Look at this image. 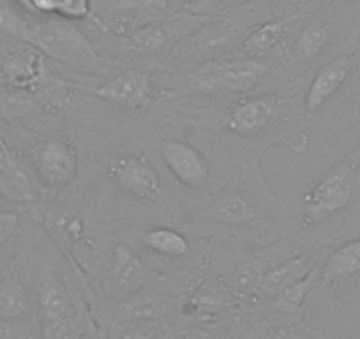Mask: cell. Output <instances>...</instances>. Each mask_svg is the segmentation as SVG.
<instances>
[{"label": "cell", "mask_w": 360, "mask_h": 339, "mask_svg": "<svg viewBox=\"0 0 360 339\" xmlns=\"http://www.w3.org/2000/svg\"><path fill=\"white\" fill-rule=\"evenodd\" d=\"M258 25V13L251 8H238L233 15L203 23L198 30L179 41L173 50H180L188 58H214L230 55L237 46H242L245 37Z\"/></svg>", "instance_id": "cell-3"}, {"label": "cell", "mask_w": 360, "mask_h": 339, "mask_svg": "<svg viewBox=\"0 0 360 339\" xmlns=\"http://www.w3.org/2000/svg\"><path fill=\"white\" fill-rule=\"evenodd\" d=\"M360 186V141L304 195L300 224L313 228L348 207Z\"/></svg>", "instance_id": "cell-2"}, {"label": "cell", "mask_w": 360, "mask_h": 339, "mask_svg": "<svg viewBox=\"0 0 360 339\" xmlns=\"http://www.w3.org/2000/svg\"><path fill=\"white\" fill-rule=\"evenodd\" d=\"M207 22H209V16L180 11L166 20H159V22L127 30L120 36V41H122L124 48L140 55L161 53L166 50L168 53H172L179 41L198 30Z\"/></svg>", "instance_id": "cell-4"}, {"label": "cell", "mask_w": 360, "mask_h": 339, "mask_svg": "<svg viewBox=\"0 0 360 339\" xmlns=\"http://www.w3.org/2000/svg\"><path fill=\"white\" fill-rule=\"evenodd\" d=\"M314 267H316V265L311 262L309 255H299V257L295 258H290V260L276 265L274 269H270L269 272L263 274L258 286V292L262 293L263 297L274 299L276 295H279V293L285 288H288L290 285L306 278Z\"/></svg>", "instance_id": "cell-17"}, {"label": "cell", "mask_w": 360, "mask_h": 339, "mask_svg": "<svg viewBox=\"0 0 360 339\" xmlns=\"http://www.w3.org/2000/svg\"><path fill=\"white\" fill-rule=\"evenodd\" d=\"M106 175L120 193L141 203H152L161 195V177L145 155H117L110 161Z\"/></svg>", "instance_id": "cell-6"}, {"label": "cell", "mask_w": 360, "mask_h": 339, "mask_svg": "<svg viewBox=\"0 0 360 339\" xmlns=\"http://www.w3.org/2000/svg\"><path fill=\"white\" fill-rule=\"evenodd\" d=\"M238 2H244V0H193L184 8V11L193 13V15H202V16H214L219 15V13L228 11L230 8H233Z\"/></svg>", "instance_id": "cell-27"}, {"label": "cell", "mask_w": 360, "mask_h": 339, "mask_svg": "<svg viewBox=\"0 0 360 339\" xmlns=\"http://www.w3.org/2000/svg\"><path fill=\"white\" fill-rule=\"evenodd\" d=\"M27 309H29V299L22 281L13 276L0 279V321L9 324L20 320L25 316Z\"/></svg>", "instance_id": "cell-20"}, {"label": "cell", "mask_w": 360, "mask_h": 339, "mask_svg": "<svg viewBox=\"0 0 360 339\" xmlns=\"http://www.w3.org/2000/svg\"><path fill=\"white\" fill-rule=\"evenodd\" d=\"M37 304L41 311V321L58 320L69 314V295L60 279L50 271H43L37 288Z\"/></svg>", "instance_id": "cell-18"}, {"label": "cell", "mask_w": 360, "mask_h": 339, "mask_svg": "<svg viewBox=\"0 0 360 339\" xmlns=\"http://www.w3.org/2000/svg\"><path fill=\"white\" fill-rule=\"evenodd\" d=\"M43 325V339H76L78 331H76L75 321L69 316L58 318V320L41 321Z\"/></svg>", "instance_id": "cell-26"}, {"label": "cell", "mask_w": 360, "mask_h": 339, "mask_svg": "<svg viewBox=\"0 0 360 339\" xmlns=\"http://www.w3.org/2000/svg\"><path fill=\"white\" fill-rule=\"evenodd\" d=\"M145 244L152 251L168 258H182L189 252L188 238L172 228H154V230L147 231Z\"/></svg>", "instance_id": "cell-23"}, {"label": "cell", "mask_w": 360, "mask_h": 339, "mask_svg": "<svg viewBox=\"0 0 360 339\" xmlns=\"http://www.w3.org/2000/svg\"><path fill=\"white\" fill-rule=\"evenodd\" d=\"M274 339H314L309 332L300 331V328H283L276 334Z\"/></svg>", "instance_id": "cell-31"}, {"label": "cell", "mask_w": 360, "mask_h": 339, "mask_svg": "<svg viewBox=\"0 0 360 339\" xmlns=\"http://www.w3.org/2000/svg\"><path fill=\"white\" fill-rule=\"evenodd\" d=\"M44 55L27 43H16L0 53V79L8 87L32 91L43 82Z\"/></svg>", "instance_id": "cell-10"}, {"label": "cell", "mask_w": 360, "mask_h": 339, "mask_svg": "<svg viewBox=\"0 0 360 339\" xmlns=\"http://www.w3.org/2000/svg\"><path fill=\"white\" fill-rule=\"evenodd\" d=\"M154 335V331L147 328L141 321L133 320L131 324H126L124 327H119L115 339H150Z\"/></svg>", "instance_id": "cell-29"}, {"label": "cell", "mask_w": 360, "mask_h": 339, "mask_svg": "<svg viewBox=\"0 0 360 339\" xmlns=\"http://www.w3.org/2000/svg\"><path fill=\"white\" fill-rule=\"evenodd\" d=\"M20 230V214L15 210H0V248L8 244Z\"/></svg>", "instance_id": "cell-28"}, {"label": "cell", "mask_w": 360, "mask_h": 339, "mask_svg": "<svg viewBox=\"0 0 360 339\" xmlns=\"http://www.w3.org/2000/svg\"><path fill=\"white\" fill-rule=\"evenodd\" d=\"M320 272H321L320 267H314L313 271L306 276V278H302L300 281L293 283V285H290L288 288L283 290L279 295L274 297L276 304H278L279 307H283V309L292 311V313L293 311L302 309L304 302H306L307 293L313 290V286H314V283H316Z\"/></svg>", "instance_id": "cell-24"}, {"label": "cell", "mask_w": 360, "mask_h": 339, "mask_svg": "<svg viewBox=\"0 0 360 339\" xmlns=\"http://www.w3.org/2000/svg\"><path fill=\"white\" fill-rule=\"evenodd\" d=\"M112 285L117 293L131 297L147 281V267L126 244H117L112 255Z\"/></svg>", "instance_id": "cell-15"}, {"label": "cell", "mask_w": 360, "mask_h": 339, "mask_svg": "<svg viewBox=\"0 0 360 339\" xmlns=\"http://www.w3.org/2000/svg\"><path fill=\"white\" fill-rule=\"evenodd\" d=\"M0 196L11 203H30L39 196V179L32 162L0 141Z\"/></svg>", "instance_id": "cell-9"}, {"label": "cell", "mask_w": 360, "mask_h": 339, "mask_svg": "<svg viewBox=\"0 0 360 339\" xmlns=\"http://www.w3.org/2000/svg\"><path fill=\"white\" fill-rule=\"evenodd\" d=\"M330 37L332 27L327 22L314 20V22H311L309 25L300 30L295 44H293V53L300 60H311L327 48V44L330 43Z\"/></svg>", "instance_id": "cell-21"}, {"label": "cell", "mask_w": 360, "mask_h": 339, "mask_svg": "<svg viewBox=\"0 0 360 339\" xmlns=\"http://www.w3.org/2000/svg\"><path fill=\"white\" fill-rule=\"evenodd\" d=\"M285 99L279 94H262L235 101L224 115V127L237 136H256L279 119Z\"/></svg>", "instance_id": "cell-8"}, {"label": "cell", "mask_w": 360, "mask_h": 339, "mask_svg": "<svg viewBox=\"0 0 360 339\" xmlns=\"http://www.w3.org/2000/svg\"><path fill=\"white\" fill-rule=\"evenodd\" d=\"M30 162L39 182L51 189L68 188L78 175V152L65 138H50L37 143Z\"/></svg>", "instance_id": "cell-7"}, {"label": "cell", "mask_w": 360, "mask_h": 339, "mask_svg": "<svg viewBox=\"0 0 360 339\" xmlns=\"http://www.w3.org/2000/svg\"><path fill=\"white\" fill-rule=\"evenodd\" d=\"M349 72H352V57L349 55H339L334 60L327 62L320 71L314 75L309 89L304 99V108L307 115H314L320 112L346 83Z\"/></svg>", "instance_id": "cell-13"}, {"label": "cell", "mask_w": 360, "mask_h": 339, "mask_svg": "<svg viewBox=\"0 0 360 339\" xmlns=\"http://www.w3.org/2000/svg\"><path fill=\"white\" fill-rule=\"evenodd\" d=\"M159 151H161L166 168L180 184L195 191L205 188L210 177V170L205 155L198 148L193 147L188 141L165 140L159 145Z\"/></svg>", "instance_id": "cell-11"}, {"label": "cell", "mask_w": 360, "mask_h": 339, "mask_svg": "<svg viewBox=\"0 0 360 339\" xmlns=\"http://www.w3.org/2000/svg\"><path fill=\"white\" fill-rule=\"evenodd\" d=\"M193 0H113L110 9L115 13L117 22L129 25L124 32L147 23L166 20L184 11Z\"/></svg>", "instance_id": "cell-14"}, {"label": "cell", "mask_w": 360, "mask_h": 339, "mask_svg": "<svg viewBox=\"0 0 360 339\" xmlns=\"http://www.w3.org/2000/svg\"><path fill=\"white\" fill-rule=\"evenodd\" d=\"M94 96L124 110H143L152 101L154 82L148 72L127 69L96 89Z\"/></svg>", "instance_id": "cell-12"}, {"label": "cell", "mask_w": 360, "mask_h": 339, "mask_svg": "<svg viewBox=\"0 0 360 339\" xmlns=\"http://www.w3.org/2000/svg\"><path fill=\"white\" fill-rule=\"evenodd\" d=\"M209 212L214 219L224 224H244L255 216L251 203L237 193H228V195L217 198Z\"/></svg>", "instance_id": "cell-22"}, {"label": "cell", "mask_w": 360, "mask_h": 339, "mask_svg": "<svg viewBox=\"0 0 360 339\" xmlns=\"http://www.w3.org/2000/svg\"><path fill=\"white\" fill-rule=\"evenodd\" d=\"M307 2H309V6H313V8H320V6L328 4L332 0H307Z\"/></svg>", "instance_id": "cell-32"}, {"label": "cell", "mask_w": 360, "mask_h": 339, "mask_svg": "<svg viewBox=\"0 0 360 339\" xmlns=\"http://www.w3.org/2000/svg\"><path fill=\"white\" fill-rule=\"evenodd\" d=\"M299 20L300 15L295 13V15L286 16V18H276L258 23L251 30V34L245 37L244 43H242V55L251 58L263 57V55L269 53L272 48H276L279 43H283L288 37V34L292 32V29L297 25Z\"/></svg>", "instance_id": "cell-16"}, {"label": "cell", "mask_w": 360, "mask_h": 339, "mask_svg": "<svg viewBox=\"0 0 360 339\" xmlns=\"http://www.w3.org/2000/svg\"><path fill=\"white\" fill-rule=\"evenodd\" d=\"M34 13L43 16H55L58 0H27Z\"/></svg>", "instance_id": "cell-30"}, {"label": "cell", "mask_w": 360, "mask_h": 339, "mask_svg": "<svg viewBox=\"0 0 360 339\" xmlns=\"http://www.w3.org/2000/svg\"><path fill=\"white\" fill-rule=\"evenodd\" d=\"M0 34L27 43L44 57L85 72H105L106 62L96 51L85 34L64 18H27L13 9L0 6Z\"/></svg>", "instance_id": "cell-1"}, {"label": "cell", "mask_w": 360, "mask_h": 339, "mask_svg": "<svg viewBox=\"0 0 360 339\" xmlns=\"http://www.w3.org/2000/svg\"><path fill=\"white\" fill-rule=\"evenodd\" d=\"M90 11H92V0H58L55 16L68 22H78L85 20Z\"/></svg>", "instance_id": "cell-25"}, {"label": "cell", "mask_w": 360, "mask_h": 339, "mask_svg": "<svg viewBox=\"0 0 360 339\" xmlns=\"http://www.w3.org/2000/svg\"><path fill=\"white\" fill-rule=\"evenodd\" d=\"M265 68L251 57H224L209 60L195 75L196 87L205 92H244L258 87Z\"/></svg>", "instance_id": "cell-5"}, {"label": "cell", "mask_w": 360, "mask_h": 339, "mask_svg": "<svg viewBox=\"0 0 360 339\" xmlns=\"http://www.w3.org/2000/svg\"><path fill=\"white\" fill-rule=\"evenodd\" d=\"M325 283H342L360 274V238L349 241L335 249L321 267Z\"/></svg>", "instance_id": "cell-19"}]
</instances>
